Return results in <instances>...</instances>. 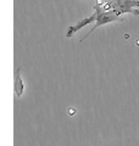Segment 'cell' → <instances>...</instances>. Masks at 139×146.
Wrapping results in <instances>:
<instances>
[{
	"instance_id": "4",
	"label": "cell",
	"mask_w": 139,
	"mask_h": 146,
	"mask_svg": "<svg viewBox=\"0 0 139 146\" xmlns=\"http://www.w3.org/2000/svg\"><path fill=\"white\" fill-rule=\"evenodd\" d=\"M20 71H21V68L18 67L15 73V93L17 96H21L23 93V83H22V78L20 76Z\"/></svg>"
},
{
	"instance_id": "2",
	"label": "cell",
	"mask_w": 139,
	"mask_h": 146,
	"mask_svg": "<svg viewBox=\"0 0 139 146\" xmlns=\"http://www.w3.org/2000/svg\"><path fill=\"white\" fill-rule=\"evenodd\" d=\"M94 9H95V12H96V15H98V17H96V21H95V25H94V27L88 32V34L84 36V38L82 39V42H84V40L89 36L93 32H94L98 27H100V26H103V25H108V23H110V22H123L124 21V18H122V17H120L118 15H116L115 12H112V11H106V10H104L103 7L100 6V4L99 3H96L95 1V6H94Z\"/></svg>"
},
{
	"instance_id": "5",
	"label": "cell",
	"mask_w": 139,
	"mask_h": 146,
	"mask_svg": "<svg viewBox=\"0 0 139 146\" xmlns=\"http://www.w3.org/2000/svg\"><path fill=\"white\" fill-rule=\"evenodd\" d=\"M70 115H75V110H70Z\"/></svg>"
},
{
	"instance_id": "3",
	"label": "cell",
	"mask_w": 139,
	"mask_h": 146,
	"mask_svg": "<svg viewBox=\"0 0 139 146\" xmlns=\"http://www.w3.org/2000/svg\"><path fill=\"white\" fill-rule=\"evenodd\" d=\"M96 17H98V15H96V12L94 11L90 16H88V17H86V18H83V20H81V21H78L77 23H75V25L70 26V28H68V31H67L66 36H67V38H71L73 34L77 33V32L80 31V29H82L83 27H86V26H88V25H92L93 22H95V21H96Z\"/></svg>"
},
{
	"instance_id": "1",
	"label": "cell",
	"mask_w": 139,
	"mask_h": 146,
	"mask_svg": "<svg viewBox=\"0 0 139 146\" xmlns=\"http://www.w3.org/2000/svg\"><path fill=\"white\" fill-rule=\"evenodd\" d=\"M106 11H112L116 15L132 13L134 16L139 15L136 7H139V0H95Z\"/></svg>"
}]
</instances>
